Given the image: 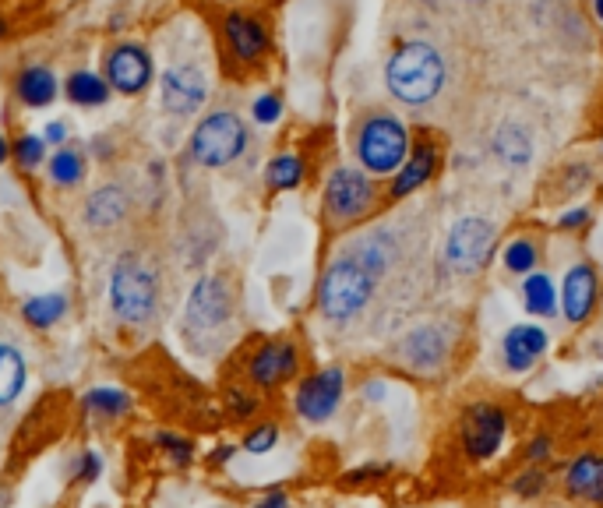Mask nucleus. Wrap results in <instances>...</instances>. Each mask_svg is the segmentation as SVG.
I'll return each instance as SVG.
<instances>
[{
  "label": "nucleus",
  "instance_id": "10",
  "mask_svg": "<svg viewBox=\"0 0 603 508\" xmlns=\"http://www.w3.org/2000/svg\"><path fill=\"white\" fill-rule=\"evenodd\" d=\"M494 240H498V230L487 219H459L448 233L445 244V258L455 272H477L487 265V258L494 254Z\"/></svg>",
  "mask_w": 603,
  "mask_h": 508
},
{
  "label": "nucleus",
  "instance_id": "4",
  "mask_svg": "<svg viewBox=\"0 0 603 508\" xmlns=\"http://www.w3.org/2000/svg\"><path fill=\"white\" fill-rule=\"evenodd\" d=\"M110 311L124 325H149L159 311V279L138 251L117 258L110 276Z\"/></svg>",
  "mask_w": 603,
  "mask_h": 508
},
{
  "label": "nucleus",
  "instance_id": "14",
  "mask_svg": "<svg viewBox=\"0 0 603 508\" xmlns=\"http://www.w3.org/2000/svg\"><path fill=\"white\" fill-rule=\"evenodd\" d=\"M106 82L117 92H124V96L142 92L145 85L152 82V57L134 43L117 46V50L106 57Z\"/></svg>",
  "mask_w": 603,
  "mask_h": 508
},
{
  "label": "nucleus",
  "instance_id": "8",
  "mask_svg": "<svg viewBox=\"0 0 603 508\" xmlns=\"http://www.w3.org/2000/svg\"><path fill=\"white\" fill-rule=\"evenodd\" d=\"M455 329L448 322H427L410 329L395 346V357L417 374H438L445 371L448 357H452Z\"/></svg>",
  "mask_w": 603,
  "mask_h": 508
},
{
  "label": "nucleus",
  "instance_id": "20",
  "mask_svg": "<svg viewBox=\"0 0 603 508\" xmlns=\"http://www.w3.org/2000/svg\"><path fill=\"white\" fill-rule=\"evenodd\" d=\"M226 39H230L233 53H237L240 60H258L268 46V36L265 29H261V22H254V18L247 15L226 18Z\"/></svg>",
  "mask_w": 603,
  "mask_h": 508
},
{
  "label": "nucleus",
  "instance_id": "21",
  "mask_svg": "<svg viewBox=\"0 0 603 508\" xmlns=\"http://www.w3.org/2000/svg\"><path fill=\"white\" fill-rule=\"evenodd\" d=\"M25 378H29V367H25V357L15 350V346L0 343V410L11 406L25 389Z\"/></svg>",
  "mask_w": 603,
  "mask_h": 508
},
{
  "label": "nucleus",
  "instance_id": "45",
  "mask_svg": "<svg viewBox=\"0 0 603 508\" xmlns=\"http://www.w3.org/2000/svg\"><path fill=\"white\" fill-rule=\"evenodd\" d=\"M596 11H600V18H603V0H596Z\"/></svg>",
  "mask_w": 603,
  "mask_h": 508
},
{
  "label": "nucleus",
  "instance_id": "38",
  "mask_svg": "<svg viewBox=\"0 0 603 508\" xmlns=\"http://www.w3.org/2000/svg\"><path fill=\"white\" fill-rule=\"evenodd\" d=\"M551 452H554V438H551V434H536V438L526 445V459H529V463H544V459H551Z\"/></svg>",
  "mask_w": 603,
  "mask_h": 508
},
{
  "label": "nucleus",
  "instance_id": "31",
  "mask_svg": "<svg viewBox=\"0 0 603 508\" xmlns=\"http://www.w3.org/2000/svg\"><path fill=\"white\" fill-rule=\"evenodd\" d=\"M276 441H279V427L272 424V420H265V424L251 427L244 438V452H251V456H265V452L276 449Z\"/></svg>",
  "mask_w": 603,
  "mask_h": 508
},
{
  "label": "nucleus",
  "instance_id": "37",
  "mask_svg": "<svg viewBox=\"0 0 603 508\" xmlns=\"http://www.w3.org/2000/svg\"><path fill=\"white\" fill-rule=\"evenodd\" d=\"M226 403H230V413H233V417H240V420H247L254 410H258V399L247 396L244 389H230V392H226Z\"/></svg>",
  "mask_w": 603,
  "mask_h": 508
},
{
  "label": "nucleus",
  "instance_id": "35",
  "mask_svg": "<svg viewBox=\"0 0 603 508\" xmlns=\"http://www.w3.org/2000/svg\"><path fill=\"white\" fill-rule=\"evenodd\" d=\"M544 487H547V473L544 470H526V473H519V477H515L512 491L519 494V498H536V494H544Z\"/></svg>",
  "mask_w": 603,
  "mask_h": 508
},
{
  "label": "nucleus",
  "instance_id": "19",
  "mask_svg": "<svg viewBox=\"0 0 603 508\" xmlns=\"http://www.w3.org/2000/svg\"><path fill=\"white\" fill-rule=\"evenodd\" d=\"M124 216H127V195L117 184L99 187V191H92L89 202H85V219H89V226H96V230H110V226L124 223Z\"/></svg>",
  "mask_w": 603,
  "mask_h": 508
},
{
  "label": "nucleus",
  "instance_id": "36",
  "mask_svg": "<svg viewBox=\"0 0 603 508\" xmlns=\"http://www.w3.org/2000/svg\"><path fill=\"white\" fill-rule=\"evenodd\" d=\"M279 113H283V99H279L276 92H268V96H261L258 103H254V120H258V124H276Z\"/></svg>",
  "mask_w": 603,
  "mask_h": 508
},
{
  "label": "nucleus",
  "instance_id": "26",
  "mask_svg": "<svg viewBox=\"0 0 603 508\" xmlns=\"http://www.w3.org/2000/svg\"><path fill=\"white\" fill-rule=\"evenodd\" d=\"M67 99L75 106H103L110 99V82H103L92 71H75L67 78Z\"/></svg>",
  "mask_w": 603,
  "mask_h": 508
},
{
  "label": "nucleus",
  "instance_id": "13",
  "mask_svg": "<svg viewBox=\"0 0 603 508\" xmlns=\"http://www.w3.org/2000/svg\"><path fill=\"white\" fill-rule=\"evenodd\" d=\"M600 304V276L589 262H579L568 269L565 283H561V307L572 325L589 322V314Z\"/></svg>",
  "mask_w": 603,
  "mask_h": 508
},
{
  "label": "nucleus",
  "instance_id": "5",
  "mask_svg": "<svg viewBox=\"0 0 603 508\" xmlns=\"http://www.w3.org/2000/svg\"><path fill=\"white\" fill-rule=\"evenodd\" d=\"M247 149V127L237 113L230 110H219V113H209V117L201 120L194 127L191 135V156L198 166H230L233 159H240Z\"/></svg>",
  "mask_w": 603,
  "mask_h": 508
},
{
  "label": "nucleus",
  "instance_id": "12",
  "mask_svg": "<svg viewBox=\"0 0 603 508\" xmlns=\"http://www.w3.org/2000/svg\"><path fill=\"white\" fill-rule=\"evenodd\" d=\"M508 431V417L501 406L494 403H477L469 406L462 417V445H466L469 459H491L501 449Z\"/></svg>",
  "mask_w": 603,
  "mask_h": 508
},
{
  "label": "nucleus",
  "instance_id": "32",
  "mask_svg": "<svg viewBox=\"0 0 603 508\" xmlns=\"http://www.w3.org/2000/svg\"><path fill=\"white\" fill-rule=\"evenodd\" d=\"M11 156H15V163L22 166V170H32V166L43 163L46 156V142L39 135H22L15 142V149H11Z\"/></svg>",
  "mask_w": 603,
  "mask_h": 508
},
{
  "label": "nucleus",
  "instance_id": "42",
  "mask_svg": "<svg viewBox=\"0 0 603 508\" xmlns=\"http://www.w3.org/2000/svg\"><path fill=\"white\" fill-rule=\"evenodd\" d=\"M582 223H589L586 209H575V212H568V216H561V226H565V230H575V226H582Z\"/></svg>",
  "mask_w": 603,
  "mask_h": 508
},
{
  "label": "nucleus",
  "instance_id": "41",
  "mask_svg": "<svg viewBox=\"0 0 603 508\" xmlns=\"http://www.w3.org/2000/svg\"><path fill=\"white\" fill-rule=\"evenodd\" d=\"M64 138H67V127L60 124V120H57V124H50V127L43 131V142H46V145H64Z\"/></svg>",
  "mask_w": 603,
  "mask_h": 508
},
{
  "label": "nucleus",
  "instance_id": "9",
  "mask_svg": "<svg viewBox=\"0 0 603 508\" xmlns=\"http://www.w3.org/2000/svg\"><path fill=\"white\" fill-rule=\"evenodd\" d=\"M343 396H346L343 367H321V371H314L311 378H304L297 385L293 406H297L300 420H307V424H325L343 406Z\"/></svg>",
  "mask_w": 603,
  "mask_h": 508
},
{
  "label": "nucleus",
  "instance_id": "29",
  "mask_svg": "<svg viewBox=\"0 0 603 508\" xmlns=\"http://www.w3.org/2000/svg\"><path fill=\"white\" fill-rule=\"evenodd\" d=\"M494 152H498L508 166H522V163H529V152L533 149H529L526 131H519L515 124H508V127H501L498 142H494Z\"/></svg>",
  "mask_w": 603,
  "mask_h": 508
},
{
  "label": "nucleus",
  "instance_id": "22",
  "mask_svg": "<svg viewBox=\"0 0 603 508\" xmlns=\"http://www.w3.org/2000/svg\"><path fill=\"white\" fill-rule=\"evenodd\" d=\"M18 99H22L25 106H36V110L50 106L53 99H57V78H53V71L25 68L22 75H18Z\"/></svg>",
  "mask_w": 603,
  "mask_h": 508
},
{
  "label": "nucleus",
  "instance_id": "6",
  "mask_svg": "<svg viewBox=\"0 0 603 508\" xmlns=\"http://www.w3.org/2000/svg\"><path fill=\"white\" fill-rule=\"evenodd\" d=\"M374 184L364 170L353 166H335L325 184V219L328 226L343 230L350 223H360L374 209Z\"/></svg>",
  "mask_w": 603,
  "mask_h": 508
},
{
  "label": "nucleus",
  "instance_id": "27",
  "mask_svg": "<svg viewBox=\"0 0 603 508\" xmlns=\"http://www.w3.org/2000/svg\"><path fill=\"white\" fill-rule=\"evenodd\" d=\"M46 173H50L53 184L60 187H75L82 184L85 177V156L78 149H71V145H60L57 152H53L50 166H46Z\"/></svg>",
  "mask_w": 603,
  "mask_h": 508
},
{
  "label": "nucleus",
  "instance_id": "17",
  "mask_svg": "<svg viewBox=\"0 0 603 508\" xmlns=\"http://www.w3.org/2000/svg\"><path fill=\"white\" fill-rule=\"evenodd\" d=\"M565 494L568 498L603 505V456L582 452L579 459H572L565 470Z\"/></svg>",
  "mask_w": 603,
  "mask_h": 508
},
{
  "label": "nucleus",
  "instance_id": "1",
  "mask_svg": "<svg viewBox=\"0 0 603 508\" xmlns=\"http://www.w3.org/2000/svg\"><path fill=\"white\" fill-rule=\"evenodd\" d=\"M374 293H378V279L353 254L343 251L318 283V311L332 325H350L353 318H360L371 307Z\"/></svg>",
  "mask_w": 603,
  "mask_h": 508
},
{
  "label": "nucleus",
  "instance_id": "34",
  "mask_svg": "<svg viewBox=\"0 0 603 508\" xmlns=\"http://www.w3.org/2000/svg\"><path fill=\"white\" fill-rule=\"evenodd\" d=\"M103 477V456L92 449H85L82 456L75 459V473H71V480L75 484H96V480Z\"/></svg>",
  "mask_w": 603,
  "mask_h": 508
},
{
  "label": "nucleus",
  "instance_id": "18",
  "mask_svg": "<svg viewBox=\"0 0 603 508\" xmlns=\"http://www.w3.org/2000/svg\"><path fill=\"white\" fill-rule=\"evenodd\" d=\"M434 170H438V145L427 142V138H420V145L413 149V156L402 163L399 173H395L392 191H388V195H392V198H410L420 184H427V180L434 177Z\"/></svg>",
  "mask_w": 603,
  "mask_h": 508
},
{
  "label": "nucleus",
  "instance_id": "40",
  "mask_svg": "<svg viewBox=\"0 0 603 508\" xmlns=\"http://www.w3.org/2000/svg\"><path fill=\"white\" fill-rule=\"evenodd\" d=\"M254 508H290V498H286L283 491H268Z\"/></svg>",
  "mask_w": 603,
  "mask_h": 508
},
{
  "label": "nucleus",
  "instance_id": "43",
  "mask_svg": "<svg viewBox=\"0 0 603 508\" xmlns=\"http://www.w3.org/2000/svg\"><path fill=\"white\" fill-rule=\"evenodd\" d=\"M233 452H237V449H233V445H219V449L209 456V466H226V463H230V459H233Z\"/></svg>",
  "mask_w": 603,
  "mask_h": 508
},
{
  "label": "nucleus",
  "instance_id": "3",
  "mask_svg": "<svg viewBox=\"0 0 603 508\" xmlns=\"http://www.w3.org/2000/svg\"><path fill=\"white\" fill-rule=\"evenodd\" d=\"M353 149L367 173L374 177H392L410 159V131L395 113L371 110L353 127Z\"/></svg>",
  "mask_w": 603,
  "mask_h": 508
},
{
  "label": "nucleus",
  "instance_id": "25",
  "mask_svg": "<svg viewBox=\"0 0 603 508\" xmlns=\"http://www.w3.org/2000/svg\"><path fill=\"white\" fill-rule=\"evenodd\" d=\"M82 403H85V410L89 413H96V417H103V420H117V417H124V413H131V406H134V399H131V392H124V389H89L82 396Z\"/></svg>",
  "mask_w": 603,
  "mask_h": 508
},
{
  "label": "nucleus",
  "instance_id": "11",
  "mask_svg": "<svg viewBox=\"0 0 603 508\" xmlns=\"http://www.w3.org/2000/svg\"><path fill=\"white\" fill-rule=\"evenodd\" d=\"M300 367V350L290 339H272V343H261L258 350L247 357V378H251L254 389H279L283 381H290Z\"/></svg>",
  "mask_w": 603,
  "mask_h": 508
},
{
  "label": "nucleus",
  "instance_id": "23",
  "mask_svg": "<svg viewBox=\"0 0 603 508\" xmlns=\"http://www.w3.org/2000/svg\"><path fill=\"white\" fill-rule=\"evenodd\" d=\"M522 304H526V311L536 314V318H551V314L558 311V290H554L551 276L529 272L526 283H522Z\"/></svg>",
  "mask_w": 603,
  "mask_h": 508
},
{
  "label": "nucleus",
  "instance_id": "44",
  "mask_svg": "<svg viewBox=\"0 0 603 508\" xmlns=\"http://www.w3.org/2000/svg\"><path fill=\"white\" fill-rule=\"evenodd\" d=\"M8 156H11V149H8V138L0 135V163H4V159H8Z\"/></svg>",
  "mask_w": 603,
  "mask_h": 508
},
{
  "label": "nucleus",
  "instance_id": "16",
  "mask_svg": "<svg viewBox=\"0 0 603 508\" xmlns=\"http://www.w3.org/2000/svg\"><path fill=\"white\" fill-rule=\"evenodd\" d=\"M547 332L540 325H515L501 339V357H505L508 371H529L536 360L547 353Z\"/></svg>",
  "mask_w": 603,
  "mask_h": 508
},
{
  "label": "nucleus",
  "instance_id": "33",
  "mask_svg": "<svg viewBox=\"0 0 603 508\" xmlns=\"http://www.w3.org/2000/svg\"><path fill=\"white\" fill-rule=\"evenodd\" d=\"M156 445H159V449H163L166 456H170L177 466H191L194 445H191L187 438H180V434H173V431H159V434H156Z\"/></svg>",
  "mask_w": 603,
  "mask_h": 508
},
{
  "label": "nucleus",
  "instance_id": "24",
  "mask_svg": "<svg viewBox=\"0 0 603 508\" xmlns=\"http://www.w3.org/2000/svg\"><path fill=\"white\" fill-rule=\"evenodd\" d=\"M67 314V297L64 293H43V297H29L22 304V318L32 329H53Z\"/></svg>",
  "mask_w": 603,
  "mask_h": 508
},
{
  "label": "nucleus",
  "instance_id": "39",
  "mask_svg": "<svg viewBox=\"0 0 603 508\" xmlns=\"http://www.w3.org/2000/svg\"><path fill=\"white\" fill-rule=\"evenodd\" d=\"M388 473V466L385 463H371V466H360V470H350L346 473V484H364V480H371V477H385Z\"/></svg>",
  "mask_w": 603,
  "mask_h": 508
},
{
  "label": "nucleus",
  "instance_id": "7",
  "mask_svg": "<svg viewBox=\"0 0 603 508\" xmlns=\"http://www.w3.org/2000/svg\"><path fill=\"white\" fill-rule=\"evenodd\" d=\"M233 311H237V297H233V286L223 276H205L194 283L191 297H187L184 311V329L187 332H219L223 325L233 322Z\"/></svg>",
  "mask_w": 603,
  "mask_h": 508
},
{
  "label": "nucleus",
  "instance_id": "30",
  "mask_svg": "<svg viewBox=\"0 0 603 508\" xmlns=\"http://www.w3.org/2000/svg\"><path fill=\"white\" fill-rule=\"evenodd\" d=\"M540 262V247H536L533 237H515L512 244L505 247V269L515 272V276H529Z\"/></svg>",
  "mask_w": 603,
  "mask_h": 508
},
{
  "label": "nucleus",
  "instance_id": "15",
  "mask_svg": "<svg viewBox=\"0 0 603 508\" xmlns=\"http://www.w3.org/2000/svg\"><path fill=\"white\" fill-rule=\"evenodd\" d=\"M205 96H209V85L194 68H170L163 75V106L177 117L201 110Z\"/></svg>",
  "mask_w": 603,
  "mask_h": 508
},
{
  "label": "nucleus",
  "instance_id": "28",
  "mask_svg": "<svg viewBox=\"0 0 603 508\" xmlns=\"http://www.w3.org/2000/svg\"><path fill=\"white\" fill-rule=\"evenodd\" d=\"M265 180H268V187H272V191H293V187L304 180V159L293 156V152L276 156L272 163H268Z\"/></svg>",
  "mask_w": 603,
  "mask_h": 508
},
{
  "label": "nucleus",
  "instance_id": "2",
  "mask_svg": "<svg viewBox=\"0 0 603 508\" xmlns=\"http://www.w3.org/2000/svg\"><path fill=\"white\" fill-rule=\"evenodd\" d=\"M385 82L399 103L427 106L445 89V57L431 43H406L388 60Z\"/></svg>",
  "mask_w": 603,
  "mask_h": 508
}]
</instances>
